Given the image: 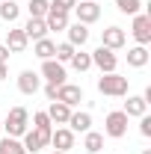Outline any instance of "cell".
Masks as SVG:
<instances>
[{
  "instance_id": "6da1fadb",
  "label": "cell",
  "mask_w": 151,
  "mask_h": 154,
  "mask_svg": "<svg viewBox=\"0 0 151 154\" xmlns=\"http://www.w3.org/2000/svg\"><path fill=\"white\" fill-rule=\"evenodd\" d=\"M98 92H101V95H110V98H122V95H128V77L116 74V71H110V74H101V77H98Z\"/></svg>"
},
{
  "instance_id": "7a4b0ae2",
  "label": "cell",
  "mask_w": 151,
  "mask_h": 154,
  "mask_svg": "<svg viewBox=\"0 0 151 154\" xmlns=\"http://www.w3.org/2000/svg\"><path fill=\"white\" fill-rule=\"evenodd\" d=\"M27 122H30V113L24 107H12L9 116H6V122H0V125H3V131L9 136H24L27 134Z\"/></svg>"
},
{
  "instance_id": "3957f363",
  "label": "cell",
  "mask_w": 151,
  "mask_h": 154,
  "mask_svg": "<svg viewBox=\"0 0 151 154\" xmlns=\"http://www.w3.org/2000/svg\"><path fill=\"white\" fill-rule=\"evenodd\" d=\"M128 119H131V116H125L122 110L110 113L107 116V125H104V134L113 136V139H122V136L128 134Z\"/></svg>"
},
{
  "instance_id": "277c9868",
  "label": "cell",
  "mask_w": 151,
  "mask_h": 154,
  "mask_svg": "<svg viewBox=\"0 0 151 154\" xmlns=\"http://www.w3.org/2000/svg\"><path fill=\"white\" fill-rule=\"evenodd\" d=\"M92 57V65H98L101 68V74H110V71H116V65H119V59H116V54L110 51V48H98V51H92L89 54Z\"/></svg>"
},
{
  "instance_id": "5b68a950",
  "label": "cell",
  "mask_w": 151,
  "mask_h": 154,
  "mask_svg": "<svg viewBox=\"0 0 151 154\" xmlns=\"http://www.w3.org/2000/svg\"><path fill=\"white\" fill-rule=\"evenodd\" d=\"M74 12H77V21L80 24H95V21L101 18V6L95 0H77Z\"/></svg>"
},
{
  "instance_id": "8992f818",
  "label": "cell",
  "mask_w": 151,
  "mask_h": 154,
  "mask_svg": "<svg viewBox=\"0 0 151 154\" xmlns=\"http://www.w3.org/2000/svg\"><path fill=\"white\" fill-rule=\"evenodd\" d=\"M42 74H45V80H48V83L62 86V83H65V65H62V62H57V59H45V62H42Z\"/></svg>"
},
{
  "instance_id": "52a82bcc",
  "label": "cell",
  "mask_w": 151,
  "mask_h": 154,
  "mask_svg": "<svg viewBox=\"0 0 151 154\" xmlns=\"http://www.w3.org/2000/svg\"><path fill=\"white\" fill-rule=\"evenodd\" d=\"M133 38L139 45H148L151 42V15H133V27H131Z\"/></svg>"
},
{
  "instance_id": "ba28073f",
  "label": "cell",
  "mask_w": 151,
  "mask_h": 154,
  "mask_svg": "<svg viewBox=\"0 0 151 154\" xmlns=\"http://www.w3.org/2000/svg\"><path fill=\"white\" fill-rule=\"evenodd\" d=\"M57 101L59 104H65V107H77L80 101H83V89L74 86V83H62L57 92Z\"/></svg>"
},
{
  "instance_id": "9c48e42d",
  "label": "cell",
  "mask_w": 151,
  "mask_h": 154,
  "mask_svg": "<svg viewBox=\"0 0 151 154\" xmlns=\"http://www.w3.org/2000/svg\"><path fill=\"white\" fill-rule=\"evenodd\" d=\"M125 42H128V36H125V30H122V27H107V30L101 33V45H104V48H110V51L125 48Z\"/></svg>"
},
{
  "instance_id": "30bf717a",
  "label": "cell",
  "mask_w": 151,
  "mask_h": 154,
  "mask_svg": "<svg viewBox=\"0 0 151 154\" xmlns=\"http://www.w3.org/2000/svg\"><path fill=\"white\" fill-rule=\"evenodd\" d=\"M33 131H36V136L42 139V145H51V134H54V128H51L48 113H36V116H33Z\"/></svg>"
},
{
  "instance_id": "8fae6325",
  "label": "cell",
  "mask_w": 151,
  "mask_h": 154,
  "mask_svg": "<svg viewBox=\"0 0 151 154\" xmlns=\"http://www.w3.org/2000/svg\"><path fill=\"white\" fill-rule=\"evenodd\" d=\"M51 145L57 148V151H65L68 148H74V131H68V128H57L54 134H51Z\"/></svg>"
},
{
  "instance_id": "7c38bea8",
  "label": "cell",
  "mask_w": 151,
  "mask_h": 154,
  "mask_svg": "<svg viewBox=\"0 0 151 154\" xmlns=\"http://www.w3.org/2000/svg\"><path fill=\"white\" fill-rule=\"evenodd\" d=\"M39 86H42V77H39L36 71H21L18 74V89L24 95H36Z\"/></svg>"
},
{
  "instance_id": "4fadbf2b",
  "label": "cell",
  "mask_w": 151,
  "mask_h": 154,
  "mask_svg": "<svg viewBox=\"0 0 151 154\" xmlns=\"http://www.w3.org/2000/svg\"><path fill=\"white\" fill-rule=\"evenodd\" d=\"M68 30V45H74V48H83L86 42H89V30H86V24H71V27H65Z\"/></svg>"
},
{
  "instance_id": "5bb4252c",
  "label": "cell",
  "mask_w": 151,
  "mask_h": 154,
  "mask_svg": "<svg viewBox=\"0 0 151 154\" xmlns=\"http://www.w3.org/2000/svg\"><path fill=\"white\" fill-rule=\"evenodd\" d=\"M68 116H71V107H65V104H59V101H54V104L48 107L51 125H68Z\"/></svg>"
},
{
  "instance_id": "9a60e30c",
  "label": "cell",
  "mask_w": 151,
  "mask_h": 154,
  "mask_svg": "<svg viewBox=\"0 0 151 154\" xmlns=\"http://www.w3.org/2000/svg\"><path fill=\"white\" fill-rule=\"evenodd\" d=\"M24 36L33 38V42L45 38V36H48V24H45V18H30V21H27V27H24Z\"/></svg>"
},
{
  "instance_id": "2e32d148",
  "label": "cell",
  "mask_w": 151,
  "mask_h": 154,
  "mask_svg": "<svg viewBox=\"0 0 151 154\" xmlns=\"http://www.w3.org/2000/svg\"><path fill=\"white\" fill-rule=\"evenodd\" d=\"M145 110H148V101L142 95H131L125 101V110H122V113L125 116H145Z\"/></svg>"
},
{
  "instance_id": "e0dca14e",
  "label": "cell",
  "mask_w": 151,
  "mask_h": 154,
  "mask_svg": "<svg viewBox=\"0 0 151 154\" xmlns=\"http://www.w3.org/2000/svg\"><path fill=\"white\" fill-rule=\"evenodd\" d=\"M68 131H80V134L92 131V116L89 113H71L68 116Z\"/></svg>"
},
{
  "instance_id": "ac0fdd59",
  "label": "cell",
  "mask_w": 151,
  "mask_h": 154,
  "mask_svg": "<svg viewBox=\"0 0 151 154\" xmlns=\"http://www.w3.org/2000/svg\"><path fill=\"white\" fill-rule=\"evenodd\" d=\"M27 42H30V38L24 36V30H9V33H6V48H9L12 54H21V51L27 48Z\"/></svg>"
},
{
  "instance_id": "d6986e66",
  "label": "cell",
  "mask_w": 151,
  "mask_h": 154,
  "mask_svg": "<svg viewBox=\"0 0 151 154\" xmlns=\"http://www.w3.org/2000/svg\"><path fill=\"white\" fill-rule=\"evenodd\" d=\"M128 65H133V68H142V65H148V48H145V45H136V48H131V51H128Z\"/></svg>"
},
{
  "instance_id": "ffe728a7",
  "label": "cell",
  "mask_w": 151,
  "mask_h": 154,
  "mask_svg": "<svg viewBox=\"0 0 151 154\" xmlns=\"http://www.w3.org/2000/svg\"><path fill=\"white\" fill-rule=\"evenodd\" d=\"M45 24H48V33H51V30H65V27H68V12L51 9V12L45 15Z\"/></svg>"
},
{
  "instance_id": "44dd1931",
  "label": "cell",
  "mask_w": 151,
  "mask_h": 154,
  "mask_svg": "<svg viewBox=\"0 0 151 154\" xmlns=\"http://www.w3.org/2000/svg\"><path fill=\"white\" fill-rule=\"evenodd\" d=\"M33 54H36V57H42V59H54V54H57V45L45 36V38H39V42H36V51H33Z\"/></svg>"
},
{
  "instance_id": "7402d4cb",
  "label": "cell",
  "mask_w": 151,
  "mask_h": 154,
  "mask_svg": "<svg viewBox=\"0 0 151 154\" xmlns=\"http://www.w3.org/2000/svg\"><path fill=\"white\" fill-rule=\"evenodd\" d=\"M83 148L89 154H98L104 148V134H95V131H86V142H83Z\"/></svg>"
},
{
  "instance_id": "603a6c76",
  "label": "cell",
  "mask_w": 151,
  "mask_h": 154,
  "mask_svg": "<svg viewBox=\"0 0 151 154\" xmlns=\"http://www.w3.org/2000/svg\"><path fill=\"white\" fill-rule=\"evenodd\" d=\"M0 154H27V151H24V145L15 136H3L0 139Z\"/></svg>"
},
{
  "instance_id": "cb8c5ba5",
  "label": "cell",
  "mask_w": 151,
  "mask_h": 154,
  "mask_svg": "<svg viewBox=\"0 0 151 154\" xmlns=\"http://www.w3.org/2000/svg\"><path fill=\"white\" fill-rule=\"evenodd\" d=\"M18 12H21V6L15 3V0H3V3H0V18H3V21L12 24V21L18 18Z\"/></svg>"
},
{
  "instance_id": "d4e9b609",
  "label": "cell",
  "mask_w": 151,
  "mask_h": 154,
  "mask_svg": "<svg viewBox=\"0 0 151 154\" xmlns=\"http://www.w3.org/2000/svg\"><path fill=\"white\" fill-rule=\"evenodd\" d=\"M21 145H24V151H27V154H36V151H42V148H45V145H42V139L36 136V131H27Z\"/></svg>"
},
{
  "instance_id": "484cf974",
  "label": "cell",
  "mask_w": 151,
  "mask_h": 154,
  "mask_svg": "<svg viewBox=\"0 0 151 154\" xmlns=\"http://www.w3.org/2000/svg\"><path fill=\"white\" fill-rule=\"evenodd\" d=\"M51 12V0H30V18H45Z\"/></svg>"
},
{
  "instance_id": "4316f807",
  "label": "cell",
  "mask_w": 151,
  "mask_h": 154,
  "mask_svg": "<svg viewBox=\"0 0 151 154\" xmlns=\"http://www.w3.org/2000/svg\"><path fill=\"white\" fill-rule=\"evenodd\" d=\"M77 54V48L74 45H68V42H62V45H57V62H71V57Z\"/></svg>"
},
{
  "instance_id": "83f0119b",
  "label": "cell",
  "mask_w": 151,
  "mask_h": 154,
  "mask_svg": "<svg viewBox=\"0 0 151 154\" xmlns=\"http://www.w3.org/2000/svg\"><path fill=\"white\" fill-rule=\"evenodd\" d=\"M116 6H119V12H125V15H139V0H116Z\"/></svg>"
},
{
  "instance_id": "f1b7e54d",
  "label": "cell",
  "mask_w": 151,
  "mask_h": 154,
  "mask_svg": "<svg viewBox=\"0 0 151 154\" xmlns=\"http://www.w3.org/2000/svg\"><path fill=\"white\" fill-rule=\"evenodd\" d=\"M71 65H74L77 71H89V68H92V57H89V54H74V57H71Z\"/></svg>"
},
{
  "instance_id": "f546056e",
  "label": "cell",
  "mask_w": 151,
  "mask_h": 154,
  "mask_svg": "<svg viewBox=\"0 0 151 154\" xmlns=\"http://www.w3.org/2000/svg\"><path fill=\"white\" fill-rule=\"evenodd\" d=\"M77 6V0H51V9H57V12H71Z\"/></svg>"
},
{
  "instance_id": "4dcf8cb0",
  "label": "cell",
  "mask_w": 151,
  "mask_h": 154,
  "mask_svg": "<svg viewBox=\"0 0 151 154\" xmlns=\"http://www.w3.org/2000/svg\"><path fill=\"white\" fill-rule=\"evenodd\" d=\"M139 134L151 136V116H139Z\"/></svg>"
},
{
  "instance_id": "1f68e13d",
  "label": "cell",
  "mask_w": 151,
  "mask_h": 154,
  "mask_svg": "<svg viewBox=\"0 0 151 154\" xmlns=\"http://www.w3.org/2000/svg\"><path fill=\"white\" fill-rule=\"evenodd\" d=\"M57 92H59V86H54V83H48V86H45V95L51 98V101H57Z\"/></svg>"
},
{
  "instance_id": "d6a6232c",
  "label": "cell",
  "mask_w": 151,
  "mask_h": 154,
  "mask_svg": "<svg viewBox=\"0 0 151 154\" xmlns=\"http://www.w3.org/2000/svg\"><path fill=\"white\" fill-rule=\"evenodd\" d=\"M6 59H9V48H6V45H0V62H6Z\"/></svg>"
},
{
  "instance_id": "836d02e7",
  "label": "cell",
  "mask_w": 151,
  "mask_h": 154,
  "mask_svg": "<svg viewBox=\"0 0 151 154\" xmlns=\"http://www.w3.org/2000/svg\"><path fill=\"white\" fill-rule=\"evenodd\" d=\"M3 77H9V68H6V62H0V80Z\"/></svg>"
},
{
  "instance_id": "e575fe53",
  "label": "cell",
  "mask_w": 151,
  "mask_h": 154,
  "mask_svg": "<svg viewBox=\"0 0 151 154\" xmlns=\"http://www.w3.org/2000/svg\"><path fill=\"white\" fill-rule=\"evenodd\" d=\"M142 154H151V151H148V148H145V151H142Z\"/></svg>"
},
{
  "instance_id": "d590c367",
  "label": "cell",
  "mask_w": 151,
  "mask_h": 154,
  "mask_svg": "<svg viewBox=\"0 0 151 154\" xmlns=\"http://www.w3.org/2000/svg\"><path fill=\"white\" fill-rule=\"evenodd\" d=\"M54 154H65V151H54Z\"/></svg>"
},
{
  "instance_id": "8d00e7d4",
  "label": "cell",
  "mask_w": 151,
  "mask_h": 154,
  "mask_svg": "<svg viewBox=\"0 0 151 154\" xmlns=\"http://www.w3.org/2000/svg\"><path fill=\"white\" fill-rule=\"evenodd\" d=\"M0 131H3V125H0Z\"/></svg>"
},
{
  "instance_id": "74e56055",
  "label": "cell",
  "mask_w": 151,
  "mask_h": 154,
  "mask_svg": "<svg viewBox=\"0 0 151 154\" xmlns=\"http://www.w3.org/2000/svg\"><path fill=\"white\" fill-rule=\"evenodd\" d=\"M0 3H3V0H0Z\"/></svg>"
}]
</instances>
